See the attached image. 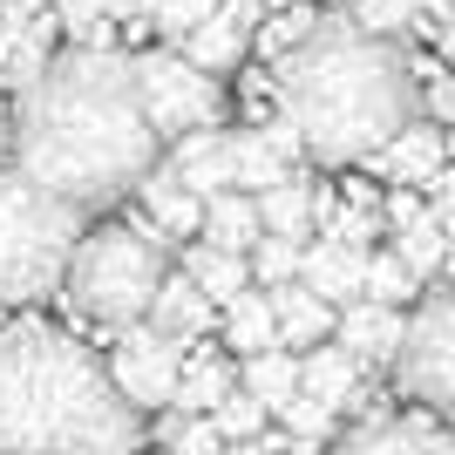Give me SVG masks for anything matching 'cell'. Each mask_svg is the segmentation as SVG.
<instances>
[{"instance_id":"obj_1","label":"cell","mask_w":455,"mask_h":455,"mask_svg":"<svg viewBox=\"0 0 455 455\" xmlns=\"http://www.w3.org/2000/svg\"><path fill=\"white\" fill-rule=\"evenodd\" d=\"M156 136L136 61L116 48H68L48 61V76L14 102V164L76 211H102L130 197L156 171Z\"/></svg>"},{"instance_id":"obj_2","label":"cell","mask_w":455,"mask_h":455,"mask_svg":"<svg viewBox=\"0 0 455 455\" xmlns=\"http://www.w3.org/2000/svg\"><path fill=\"white\" fill-rule=\"evenodd\" d=\"M279 116L299 130L306 156L326 171L374 164L415 123L421 82L401 41L367 35L354 14H320V28L272 68Z\"/></svg>"},{"instance_id":"obj_3","label":"cell","mask_w":455,"mask_h":455,"mask_svg":"<svg viewBox=\"0 0 455 455\" xmlns=\"http://www.w3.org/2000/svg\"><path fill=\"white\" fill-rule=\"evenodd\" d=\"M143 408L116 387L109 361L55 326L0 333V455H136Z\"/></svg>"},{"instance_id":"obj_4","label":"cell","mask_w":455,"mask_h":455,"mask_svg":"<svg viewBox=\"0 0 455 455\" xmlns=\"http://www.w3.org/2000/svg\"><path fill=\"white\" fill-rule=\"evenodd\" d=\"M82 238L89 231L68 197L35 184L20 164H0V306H28L68 285Z\"/></svg>"},{"instance_id":"obj_5","label":"cell","mask_w":455,"mask_h":455,"mask_svg":"<svg viewBox=\"0 0 455 455\" xmlns=\"http://www.w3.org/2000/svg\"><path fill=\"white\" fill-rule=\"evenodd\" d=\"M171 279V245L143 238L136 225H102L76 245V266H68V306L95 326H143L150 320L156 292Z\"/></svg>"},{"instance_id":"obj_6","label":"cell","mask_w":455,"mask_h":455,"mask_svg":"<svg viewBox=\"0 0 455 455\" xmlns=\"http://www.w3.org/2000/svg\"><path fill=\"white\" fill-rule=\"evenodd\" d=\"M387 374L415 408H428L435 421L455 428V292H435L408 313V340H401V361Z\"/></svg>"},{"instance_id":"obj_7","label":"cell","mask_w":455,"mask_h":455,"mask_svg":"<svg viewBox=\"0 0 455 455\" xmlns=\"http://www.w3.org/2000/svg\"><path fill=\"white\" fill-rule=\"evenodd\" d=\"M136 95L150 109L164 150L184 143L197 130H218V109H225V89L218 76H204L197 61H184L177 48H156V55H136Z\"/></svg>"},{"instance_id":"obj_8","label":"cell","mask_w":455,"mask_h":455,"mask_svg":"<svg viewBox=\"0 0 455 455\" xmlns=\"http://www.w3.org/2000/svg\"><path fill=\"white\" fill-rule=\"evenodd\" d=\"M184 340H171V333H156L150 320L143 326H123L116 333V354H109V374L116 387L130 395V408H143V415H156V408H177V380H184Z\"/></svg>"},{"instance_id":"obj_9","label":"cell","mask_w":455,"mask_h":455,"mask_svg":"<svg viewBox=\"0 0 455 455\" xmlns=\"http://www.w3.org/2000/svg\"><path fill=\"white\" fill-rule=\"evenodd\" d=\"M306 156V143H299V130L292 123H259V130H231V184L238 190H272V184H285L292 177V164Z\"/></svg>"},{"instance_id":"obj_10","label":"cell","mask_w":455,"mask_h":455,"mask_svg":"<svg viewBox=\"0 0 455 455\" xmlns=\"http://www.w3.org/2000/svg\"><path fill=\"white\" fill-rule=\"evenodd\" d=\"M333 455H455V435L435 415H374L361 428H347Z\"/></svg>"},{"instance_id":"obj_11","label":"cell","mask_w":455,"mask_h":455,"mask_svg":"<svg viewBox=\"0 0 455 455\" xmlns=\"http://www.w3.org/2000/svg\"><path fill=\"white\" fill-rule=\"evenodd\" d=\"M333 340H340L361 367H395L401 340H408V313H401V306H380V299H354V306H340Z\"/></svg>"},{"instance_id":"obj_12","label":"cell","mask_w":455,"mask_h":455,"mask_svg":"<svg viewBox=\"0 0 455 455\" xmlns=\"http://www.w3.org/2000/svg\"><path fill=\"white\" fill-rule=\"evenodd\" d=\"M136 197H143V218H150L171 245H190V238H204V204L211 197H197V190L184 184V177L171 171V164H156L143 184H136Z\"/></svg>"},{"instance_id":"obj_13","label":"cell","mask_w":455,"mask_h":455,"mask_svg":"<svg viewBox=\"0 0 455 455\" xmlns=\"http://www.w3.org/2000/svg\"><path fill=\"white\" fill-rule=\"evenodd\" d=\"M374 171L387 177V184H408V190L421 184V190H428L442 171H449V130H442V123H421V116H415V123H408V130H401L395 143L374 156Z\"/></svg>"},{"instance_id":"obj_14","label":"cell","mask_w":455,"mask_h":455,"mask_svg":"<svg viewBox=\"0 0 455 455\" xmlns=\"http://www.w3.org/2000/svg\"><path fill=\"white\" fill-rule=\"evenodd\" d=\"M367 245H340V238H320L306 245V266H299V285H313L326 306H354L367 299Z\"/></svg>"},{"instance_id":"obj_15","label":"cell","mask_w":455,"mask_h":455,"mask_svg":"<svg viewBox=\"0 0 455 455\" xmlns=\"http://www.w3.org/2000/svg\"><path fill=\"white\" fill-rule=\"evenodd\" d=\"M48 14H7L0 20V89H35L48 76Z\"/></svg>"},{"instance_id":"obj_16","label":"cell","mask_w":455,"mask_h":455,"mask_svg":"<svg viewBox=\"0 0 455 455\" xmlns=\"http://www.w3.org/2000/svg\"><path fill=\"white\" fill-rule=\"evenodd\" d=\"M272 306H279V347H292V354H313V347L333 340V326H340V306H326L313 285H279L272 292Z\"/></svg>"},{"instance_id":"obj_17","label":"cell","mask_w":455,"mask_h":455,"mask_svg":"<svg viewBox=\"0 0 455 455\" xmlns=\"http://www.w3.org/2000/svg\"><path fill=\"white\" fill-rule=\"evenodd\" d=\"M177 272H190V279L204 285L218 313H225L238 292H251V285H259V279H251V259H245V251H218L211 238H190V245H177Z\"/></svg>"},{"instance_id":"obj_18","label":"cell","mask_w":455,"mask_h":455,"mask_svg":"<svg viewBox=\"0 0 455 455\" xmlns=\"http://www.w3.org/2000/svg\"><path fill=\"white\" fill-rule=\"evenodd\" d=\"M218 320H225V313L211 306V292L190 279V272H171L164 292H156V306H150V326H156V333H171V340H184V347L197 340V333H211Z\"/></svg>"},{"instance_id":"obj_19","label":"cell","mask_w":455,"mask_h":455,"mask_svg":"<svg viewBox=\"0 0 455 455\" xmlns=\"http://www.w3.org/2000/svg\"><path fill=\"white\" fill-rule=\"evenodd\" d=\"M361 374H367V367L354 361V354H347L340 340H326V347H313V354H299V395L326 401L333 415L361 401Z\"/></svg>"},{"instance_id":"obj_20","label":"cell","mask_w":455,"mask_h":455,"mask_svg":"<svg viewBox=\"0 0 455 455\" xmlns=\"http://www.w3.org/2000/svg\"><path fill=\"white\" fill-rule=\"evenodd\" d=\"M177 177H184L197 197H218V190H238L231 184V136L225 130H197L184 136V143H171V156H164Z\"/></svg>"},{"instance_id":"obj_21","label":"cell","mask_w":455,"mask_h":455,"mask_svg":"<svg viewBox=\"0 0 455 455\" xmlns=\"http://www.w3.org/2000/svg\"><path fill=\"white\" fill-rule=\"evenodd\" d=\"M225 347L238 354V361H251V354H272L279 347V306H272L266 285H251V292H238V299L225 306Z\"/></svg>"},{"instance_id":"obj_22","label":"cell","mask_w":455,"mask_h":455,"mask_svg":"<svg viewBox=\"0 0 455 455\" xmlns=\"http://www.w3.org/2000/svg\"><path fill=\"white\" fill-rule=\"evenodd\" d=\"M204 238L218 251H245L251 259V245L266 238V218H259V197L251 190H218L204 204Z\"/></svg>"},{"instance_id":"obj_23","label":"cell","mask_w":455,"mask_h":455,"mask_svg":"<svg viewBox=\"0 0 455 455\" xmlns=\"http://www.w3.org/2000/svg\"><path fill=\"white\" fill-rule=\"evenodd\" d=\"M259 218H266L272 238H292V245H306V238H313V225H320V190L299 184V177H285V184L259 190Z\"/></svg>"},{"instance_id":"obj_24","label":"cell","mask_w":455,"mask_h":455,"mask_svg":"<svg viewBox=\"0 0 455 455\" xmlns=\"http://www.w3.org/2000/svg\"><path fill=\"white\" fill-rule=\"evenodd\" d=\"M245 48H251V28H245L238 14H225V7H218V14H211L204 28H197V35L177 48V55L197 61L204 76H225V68H238V61H245Z\"/></svg>"},{"instance_id":"obj_25","label":"cell","mask_w":455,"mask_h":455,"mask_svg":"<svg viewBox=\"0 0 455 455\" xmlns=\"http://www.w3.org/2000/svg\"><path fill=\"white\" fill-rule=\"evenodd\" d=\"M231 395H238V374H231L225 354H190V361H184V380H177V415H218Z\"/></svg>"},{"instance_id":"obj_26","label":"cell","mask_w":455,"mask_h":455,"mask_svg":"<svg viewBox=\"0 0 455 455\" xmlns=\"http://www.w3.org/2000/svg\"><path fill=\"white\" fill-rule=\"evenodd\" d=\"M238 387H245V395H259L272 415H279L285 401L299 395V354H292V347H272V354L238 361Z\"/></svg>"},{"instance_id":"obj_27","label":"cell","mask_w":455,"mask_h":455,"mask_svg":"<svg viewBox=\"0 0 455 455\" xmlns=\"http://www.w3.org/2000/svg\"><path fill=\"white\" fill-rule=\"evenodd\" d=\"M449 245H455V231L442 225L435 211H421L415 225H401V231H395V251H401V266L415 272V279H435V272L449 266Z\"/></svg>"},{"instance_id":"obj_28","label":"cell","mask_w":455,"mask_h":455,"mask_svg":"<svg viewBox=\"0 0 455 455\" xmlns=\"http://www.w3.org/2000/svg\"><path fill=\"white\" fill-rule=\"evenodd\" d=\"M347 14L361 20L367 35H380V41H401L408 28H428V14H435V0H354Z\"/></svg>"},{"instance_id":"obj_29","label":"cell","mask_w":455,"mask_h":455,"mask_svg":"<svg viewBox=\"0 0 455 455\" xmlns=\"http://www.w3.org/2000/svg\"><path fill=\"white\" fill-rule=\"evenodd\" d=\"M320 225H326V238H340V245H374V231L387 225V218H380V204L367 190H354L347 204H326L320 197Z\"/></svg>"},{"instance_id":"obj_30","label":"cell","mask_w":455,"mask_h":455,"mask_svg":"<svg viewBox=\"0 0 455 455\" xmlns=\"http://www.w3.org/2000/svg\"><path fill=\"white\" fill-rule=\"evenodd\" d=\"M415 292H421V279L401 266V251H374V259H367V299H380V306H421Z\"/></svg>"},{"instance_id":"obj_31","label":"cell","mask_w":455,"mask_h":455,"mask_svg":"<svg viewBox=\"0 0 455 455\" xmlns=\"http://www.w3.org/2000/svg\"><path fill=\"white\" fill-rule=\"evenodd\" d=\"M299 266H306V245H292V238H259L251 245V279L266 285V292H279V285H292L299 279Z\"/></svg>"},{"instance_id":"obj_32","label":"cell","mask_w":455,"mask_h":455,"mask_svg":"<svg viewBox=\"0 0 455 455\" xmlns=\"http://www.w3.org/2000/svg\"><path fill=\"white\" fill-rule=\"evenodd\" d=\"M313 28H320V14H306V7H292V14H266L251 41H259V55H266L272 68H279V61L292 55V48H299V41L313 35Z\"/></svg>"},{"instance_id":"obj_33","label":"cell","mask_w":455,"mask_h":455,"mask_svg":"<svg viewBox=\"0 0 455 455\" xmlns=\"http://www.w3.org/2000/svg\"><path fill=\"white\" fill-rule=\"evenodd\" d=\"M55 20L76 35V48H109V0H55Z\"/></svg>"},{"instance_id":"obj_34","label":"cell","mask_w":455,"mask_h":455,"mask_svg":"<svg viewBox=\"0 0 455 455\" xmlns=\"http://www.w3.org/2000/svg\"><path fill=\"white\" fill-rule=\"evenodd\" d=\"M164 449L171 455H225V435H218V421L211 415H177L164 421Z\"/></svg>"},{"instance_id":"obj_35","label":"cell","mask_w":455,"mask_h":455,"mask_svg":"<svg viewBox=\"0 0 455 455\" xmlns=\"http://www.w3.org/2000/svg\"><path fill=\"white\" fill-rule=\"evenodd\" d=\"M218 7H225V0H156V35L171 41V48H184L190 35H197V28H204L211 14H218Z\"/></svg>"},{"instance_id":"obj_36","label":"cell","mask_w":455,"mask_h":455,"mask_svg":"<svg viewBox=\"0 0 455 455\" xmlns=\"http://www.w3.org/2000/svg\"><path fill=\"white\" fill-rule=\"evenodd\" d=\"M279 415H285V435L299 442V449H320V442L333 435V408H326V401H313V395H292Z\"/></svg>"},{"instance_id":"obj_37","label":"cell","mask_w":455,"mask_h":455,"mask_svg":"<svg viewBox=\"0 0 455 455\" xmlns=\"http://www.w3.org/2000/svg\"><path fill=\"white\" fill-rule=\"evenodd\" d=\"M211 421H218V435H225V442H251V435H266L272 408H266V401H259V395H245V387H238V395H231L225 408L211 415Z\"/></svg>"},{"instance_id":"obj_38","label":"cell","mask_w":455,"mask_h":455,"mask_svg":"<svg viewBox=\"0 0 455 455\" xmlns=\"http://www.w3.org/2000/svg\"><path fill=\"white\" fill-rule=\"evenodd\" d=\"M428 41H435V55L455 68V0H435V14H428Z\"/></svg>"},{"instance_id":"obj_39","label":"cell","mask_w":455,"mask_h":455,"mask_svg":"<svg viewBox=\"0 0 455 455\" xmlns=\"http://www.w3.org/2000/svg\"><path fill=\"white\" fill-rule=\"evenodd\" d=\"M428 116H435L442 130H455V68H442V76L428 82Z\"/></svg>"},{"instance_id":"obj_40","label":"cell","mask_w":455,"mask_h":455,"mask_svg":"<svg viewBox=\"0 0 455 455\" xmlns=\"http://www.w3.org/2000/svg\"><path fill=\"white\" fill-rule=\"evenodd\" d=\"M421 211H428V204H421L415 190H408V184H395V197H387V204H380V218H387V231H401V225H415Z\"/></svg>"},{"instance_id":"obj_41","label":"cell","mask_w":455,"mask_h":455,"mask_svg":"<svg viewBox=\"0 0 455 455\" xmlns=\"http://www.w3.org/2000/svg\"><path fill=\"white\" fill-rule=\"evenodd\" d=\"M428 211H435L442 225H449V231H455V171H442V177H435V184H428Z\"/></svg>"},{"instance_id":"obj_42","label":"cell","mask_w":455,"mask_h":455,"mask_svg":"<svg viewBox=\"0 0 455 455\" xmlns=\"http://www.w3.org/2000/svg\"><path fill=\"white\" fill-rule=\"evenodd\" d=\"M109 14H116V20H150L156 0H109Z\"/></svg>"},{"instance_id":"obj_43","label":"cell","mask_w":455,"mask_h":455,"mask_svg":"<svg viewBox=\"0 0 455 455\" xmlns=\"http://www.w3.org/2000/svg\"><path fill=\"white\" fill-rule=\"evenodd\" d=\"M14 156V109H7V95H0V164Z\"/></svg>"},{"instance_id":"obj_44","label":"cell","mask_w":455,"mask_h":455,"mask_svg":"<svg viewBox=\"0 0 455 455\" xmlns=\"http://www.w3.org/2000/svg\"><path fill=\"white\" fill-rule=\"evenodd\" d=\"M7 14H55V0H7Z\"/></svg>"},{"instance_id":"obj_45","label":"cell","mask_w":455,"mask_h":455,"mask_svg":"<svg viewBox=\"0 0 455 455\" xmlns=\"http://www.w3.org/2000/svg\"><path fill=\"white\" fill-rule=\"evenodd\" d=\"M442 279H449V292H455V245H449V266H442Z\"/></svg>"},{"instance_id":"obj_46","label":"cell","mask_w":455,"mask_h":455,"mask_svg":"<svg viewBox=\"0 0 455 455\" xmlns=\"http://www.w3.org/2000/svg\"><path fill=\"white\" fill-rule=\"evenodd\" d=\"M449 156H455V130H449Z\"/></svg>"},{"instance_id":"obj_47","label":"cell","mask_w":455,"mask_h":455,"mask_svg":"<svg viewBox=\"0 0 455 455\" xmlns=\"http://www.w3.org/2000/svg\"><path fill=\"white\" fill-rule=\"evenodd\" d=\"M0 20H7V0H0Z\"/></svg>"}]
</instances>
